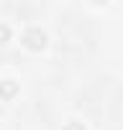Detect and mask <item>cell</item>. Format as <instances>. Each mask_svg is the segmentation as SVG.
<instances>
[{
	"instance_id": "obj_1",
	"label": "cell",
	"mask_w": 123,
	"mask_h": 130,
	"mask_svg": "<svg viewBox=\"0 0 123 130\" xmlns=\"http://www.w3.org/2000/svg\"><path fill=\"white\" fill-rule=\"evenodd\" d=\"M23 43L28 46V48H41L44 43H46V33L41 31V28H26L23 31Z\"/></svg>"
},
{
	"instance_id": "obj_2",
	"label": "cell",
	"mask_w": 123,
	"mask_h": 130,
	"mask_svg": "<svg viewBox=\"0 0 123 130\" xmlns=\"http://www.w3.org/2000/svg\"><path fill=\"white\" fill-rule=\"evenodd\" d=\"M16 92H18V82H13V79H3V82H0V97H3V100L13 97Z\"/></svg>"
},
{
	"instance_id": "obj_3",
	"label": "cell",
	"mask_w": 123,
	"mask_h": 130,
	"mask_svg": "<svg viewBox=\"0 0 123 130\" xmlns=\"http://www.w3.org/2000/svg\"><path fill=\"white\" fill-rule=\"evenodd\" d=\"M8 38H10V26L0 23V43H3V41H8Z\"/></svg>"
},
{
	"instance_id": "obj_4",
	"label": "cell",
	"mask_w": 123,
	"mask_h": 130,
	"mask_svg": "<svg viewBox=\"0 0 123 130\" xmlns=\"http://www.w3.org/2000/svg\"><path fill=\"white\" fill-rule=\"evenodd\" d=\"M64 130H85V125H82V122H77V120H69V122L64 125Z\"/></svg>"
}]
</instances>
